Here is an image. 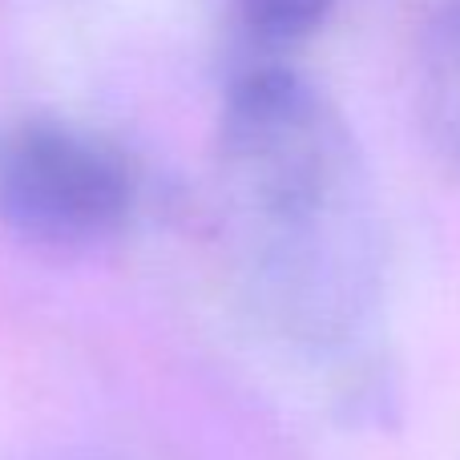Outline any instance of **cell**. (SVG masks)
<instances>
[{
  "label": "cell",
  "mask_w": 460,
  "mask_h": 460,
  "mask_svg": "<svg viewBox=\"0 0 460 460\" xmlns=\"http://www.w3.org/2000/svg\"><path fill=\"white\" fill-rule=\"evenodd\" d=\"M137 178L97 129L21 118L0 129V223L45 251H89L129 223Z\"/></svg>",
  "instance_id": "2"
},
{
  "label": "cell",
  "mask_w": 460,
  "mask_h": 460,
  "mask_svg": "<svg viewBox=\"0 0 460 460\" xmlns=\"http://www.w3.org/2000/svg\"><path fill=\"white\" fill-rule=\"evenodd\" d=\"M226 246L254 315L299 348H340L372 319L384 223L340 105L270 57L226 85L215 129Z\"/></svg>",
  "instance_id": "1"
},
{
  "label": "cell",
  "mask_w": 460,
  "mask_h": 460,
  "mask_svg": "<svg viewBox=\"0 0 460 460\" xmlns=\"http://www.w3.org/2000/svg\"><path fill=\"white\" fill-rule=\"evenodd\" d=\"M234 24L262 57L287 53L323 29L335 0H230Z\"/></svg>",
  "instance_id": "4"
},
{
  "label": "cell",
  "mask_w": 460,
  "mask_h": 460,
  "mask_svg": "<svg viewBox=\"0 0 460 460\" xmlns=\"http://www.w3.org/2000/svg\"><path fill=\"white\" fill-rule=\"evenodd\" d=\"M412 97L429 142L460 170V0H440L420 24Z\"/></svg>",
  "instance_id": "3"
}]
</instances>
